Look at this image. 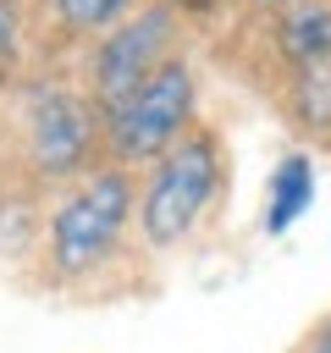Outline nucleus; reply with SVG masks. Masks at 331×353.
Listing matches in <instances>:
<instances>
[{
	"mask_svg": "<svg viewBox=\"0 0 331 353\" xmlns=\"http://www.w3.org/2000/svg\"><path fill=\"white\" fill-rule=\"evenodd\" d=\"M11 138L22 176L39 188L77 182L105 160V116L88 99V88L61 77H33L11 94Z\"/></svg>",
	"mask_w": 331,
	"mask_h": 353,
	"instance_id": "1",
	"label": "nucleus"
},
{
	"mask_svg": "<svg viewBox=\"0 0 331 353\" xmlns=\"http://www.w3.org/2000/svg\"><path fill=\"white\" fill-rule=\"evenodd\" d=\"M138 210V182L127 165L99 160L77 182H66L61 204L44 221V270L50 281H88L127 237Z\"/></svg>",
	"mask_w": 331,
	"mask_h": 353,
	"instance_id": "2",
	"label": "nucleus"
},
{
	"mask_svg": "<svg viewBox=\"0 0 331 353\" xmlns=\"http://www.w3.org/2000/svg\"><path fill=\"white\" fill-rule=\"evenodd\" d=\"M143 188H138V237L143 248L166 254L177 243L193 237V226L210 215L215 193L226 188V143L199 121L193 132H182L154 165H143Z\"/></svg>",
	"mask_w": 331,
	"mask_h": 353,
	"instance_id": "3",
	"label": "nucleus"
},
{
	"mask_svg": "<svg viewBox=\"0 0 331 353\" xmlns=\"http://www.w3.org/2000/svg\"><path fill=\"white\" fill-rule=\"evenodd\" d=\"M193 127H199V72L188 55H171L127 105L105 116V160L127 171L154 165Z\"/></svg>",
	"mask_w": 331,
	"mask_h": 353,
	"instance_id": "4",
	"label": "nucleus"
},
{
	"mask_svg": "<svg viewBox=\"0 0 331 353\" xmlns=\"http://www.w3.org/2000/svg\"><path fill=\"white\" fill-rule=\"evenodd\" d=\"M182 28H188V17L171 0H143L127 22H116L105 39H94L83 88L99 105V116L127 105L171 55H182Z\"/></svg>",
	"mask_w": 331,
	"mask_h": 353,
	"instance_id": "5",
	"label": "nucleus"
},
{
	"mask_svg": "<svg viewBox=\"0 0 331 353\" xmlns=\"http://www.w3.org/2000/svg\"><path fill=\"white\" fill-rule=\"evenodd\" d=\"M270 55L281 61V72L331 61V0H292L270 11Z\"/></svg>",
	"mask_w": 331,
	"mask_h": 353,
	"instance_id": "6",
	"label": "nucleus"
},
{
	"mask_svg": "<svg viewBox=\"0 0 331 353\" xmlns=\"http://www.w3.org/2000/svg\"><path fill=\"white\" fill-rule=\"evenodd\" d=\"M314 204V154L309 149H292L276 160V171L265 176V204H259V226L270 237L292 232Z\"/></svg>",
	"mask_w": 331,
	"mask_h": 353,
	"instance_id": "7",
	"label": "nucleus"
},
{
	"mask_svg": "<svg viewBox=\"0 0 331 353\" xmlns=\"http://www.w3.org/2000/svg\"><path fill=\"white\" fill-rule=\"evenodd\" d=\"M281 116L303 138H331V61L281 72Z\"/></svg>",
	"mask_w": 331,
	"mask_h": 353,
	"instance_id": "8",
	"label": "nucleus"
},
{
	"mask_svg": "<svg viewBox=\"0 0 331 353\" xmlns=\"http://www.w3.org/2000/svg\"><path fill=\"white\" fill-rule=\"evenodd\" d=\"M143 0H39V17L55 28V39L83 44V39H105L116 22H127Z\"/></svg>",
	"mask_w": 331,
	"mask_h": 353,
	"instance_id": "9",
	"label": "nucleus"
},
{
	"mask_svg": "<svg viewBox=\"0 0 331 353\" xmlns=\"http://www.w3.org/2000/svg\"><path fill=\"white\" fill-rule=\"evenodd\" d=\"M39 237V210L28 193H11L0 188V259H17L28 254V243Z\"/></svg>",
	"mask_w": 331,
	"mask_h": 353,
	"instance_id": "10",
	"label": "nucleus"
},
{
	"mask_svg": "<svg viewBox=\"0 0 331 353\" xmlns=\"http://www.w3.org/2000/svg\"><path fill=\"white\" fill-rule=\"evenodd\" d=\"M22 39H28V0H0V66L22 55Z\"/></svg>",
	"mask_w": 331,
	"mask_h": 353,
	"instance_id": "11",
	"label": "nucleus"
},
{
	"mask_svg": "<svg viewBox=\"0 0 331 353\" xmlns=\"http://www.w3.org/2000/svg\"><path fill=\"white\" fill-rule=\"evenodd\" d=\"M182 17H193V11H215V0H171Z\"/></svg>",
	"mask_w": 331,
	"mask_h": 353,
	"instance_id": "12",
	"label": "nucleus"
},
{
	"mask_svg": "<svg viewBox=\"0 0 331 353\" xmlns=\"http://www.w3.org/2000/svg\"><path fill=\"white\" fill-rule=\"evenodd\" d=\"M248 11H259V17H270V11H281V6H292V0H243Z\"/></svg>",
	"mask_w": 331,
	"mask_h": 353,
	"instance_id": "13",
	"label": "nucleus"
}]
</instances>
